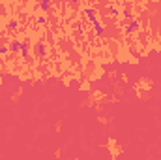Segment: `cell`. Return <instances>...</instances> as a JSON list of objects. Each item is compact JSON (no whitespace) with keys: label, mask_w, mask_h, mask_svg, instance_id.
Listing matches in <instances>:
<instances>
[{"label":"cell","mask_w":161,"mask_h":160,"mask_svg":"<svg viewBox=\"0 0 161 160\" xmlns=\"http://www.w3.org/2000/svg\"><path fill=\"white\" fill-rule=\"evenodd\" d=\"M135 28H139V21H137V19H133V21H131L129 23V27L125 28V30H129V32H133Z\"/></svg>","instance_id":"1"},{"label":"cell","mask_w":161,"mask_h":160,"mask_svg":"<svg viewBox=\"0 0 161 160\" xmlns=\"http://www.w3.org/2000/svg\"><path fill=\"white\" fill-rule=\"evenodd\" d=\"M19 53H21V57H26L28 55V47L24 45V43H21V51H19Z\"/></svg>","instance_id":"2"},{"label":"cell","mask_w":161,"mask_h":160,"mask_svg":"<svg viewBox=\"0 0 161 160\" xmlns=\"http://www.w3.org/2000/svg\"><path fill=\"white\" fill-rule=\"evenodd\" d=\"M40 8H41V9H49V8H51V4L47 2V0H43V2L40 4Z\"/></svg>","instance_id":"3"},{"label":"cell","mask_w":161,"mask_h":160,"mask_svg":"<svg viewBox=\"0 0 161 160\" xmlns=\"http://www.w3.org/2000/svg\"><path fill=\"white\" fill-rule=\"evenodd\" d=\"M38 55H40V57L45 55V45H40V47H38Z\"/></svg>","instance_id":"4"},{"label":"cell","mask_w":161,"mask_h":160,"mask_svg":"<svg viewBox=\"0 0 161 160\" xmlns=\"http://www.w3.org/2000/svg\"><path fill=\"white\" fill-rule=\"evenodd\" d=\"M9 28H17V21H9Z\"/></svg>","instance_id":"5"},{"label":"cell","mask_w":161,"mask_h":160,"mask_svg":"<svg viewBox=\"0 0 161 160\" xmlns=\"http://www.w3.org/2000/svg\"><path fill=\"white\" fill-rule=\"evenodd\" d=\"M45 21H47V17H45V15H41V17L38 19V23H45Z\"/></svg>","instance_id":"6"}]
</instances>
